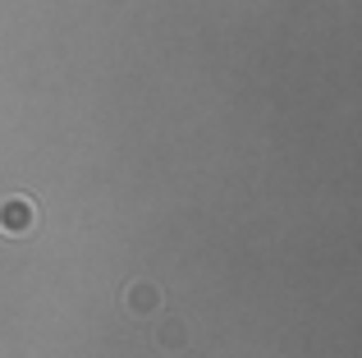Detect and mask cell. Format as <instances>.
Listing matches in <instances>:
<instances>
[{
  "instance_id": "obj_2",
  "label": "cell",
  "mask_w": 362,
  "mask_h": 358,
  "mask_svg": "<svg viewBox=\"0 0 362 358\" xmlns=\"http://www.w3.org/2000/svg\"><path fill=\"white\" fill-rule=\"evenodd\" d=\"M124 308H129L133 317H151L160 308V285H151V280H133V285L124 289Z\"/></svg>"
},
{
  "instance_id": "obj_3",
  "label": "cell",
  "mask_w": 362,
  "mask_h": 358,
  "mask_svg": "<svg viewBox=\"0 0 362 358\" xmlns=\"http://www.w3.org/2000/svg\"><path fill=\"white\" fill-rule=\"evenodd\" d=\"M184 340H188V331H184V322H165V326H160V331H156V345H160V350H184Z\"/></svg>"
},
{
  "instance_id": "obj_1",
  "label": "cell",
  "mask_w": 362,
  "mask_h": 358,
  "mask_svg": "<svg viewBox=\"0 0 362 358\" xmlns=\"http://www.w3.org/2000/svg\"><path fill=\"white\" fill-rule=\"evenodd\" d=\"M37 225V207L28 197H0V234H28Z\"/></svg>"
}]
</instances>
